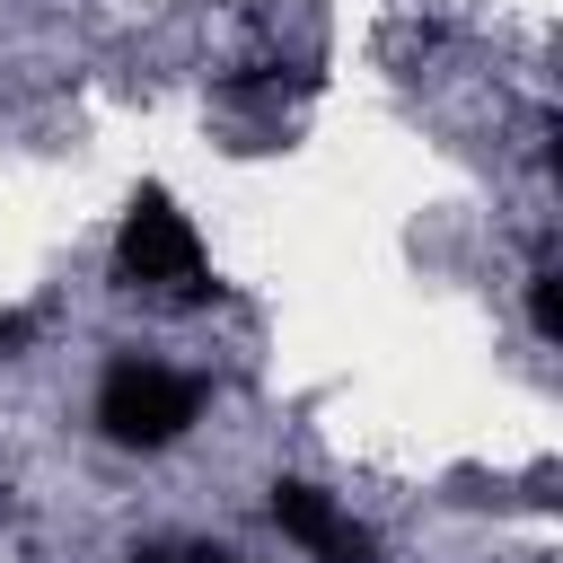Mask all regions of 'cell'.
<instances>
[{
	"mask_svg": "<svg viewBox=\"0 0 563 563\" xmlns=\"http://www.w3.org/2000/svg\"><path fill=\"white\" fill-rule=\"evenodd\" d=\"M114 282H123V290H158V299H202V290H211L202 238H194V220H185L158 185H150V194H132V211H123Z\"/></svg>",
	"mask_w": 563,
	"mask_h": 563,
	"instance_id": "cell-1",
	"label": "cell"
},
{
	"mask_svg": "<svg viewBox=\"0 0 563 563\" xmlns=\"http://www.w3.org/2000/svg\"><path fill=\"white\" fill-rule=\"evenodd\" d=\"M194 413H202V387L158 369V361H114L106 387H97V422H106L114 449H167Z\"/></svg>",
	"mask_w": 563,
	"mask_h": 563,
	"instance_id": "cell-2",
	"label": "cell"
},
{
	"mask_svg": "<svg viewBox=\"0 0 563 563\" xmlns=\"http://www.w3.org/2000/svg\"><path fill=\"white\" fill-rule=\"evenodd\" d=\"M273 519H282V537H299L317 563H378L369 528H361L352 510H334L317 484H299V475H282V484H273Z\"/></svg>",
	"mask_w": 563,
	"mask_h": 563,
	"instance_id": "cell-3",
	"label": "cell"
},
{
	"mask_svg": "<svg viewBox=\"0 0 563 563\" xmlns=\"http://www.w3.org/2000/svg\"><path fill=\"white\" fill-rule=\"evenodd\" d=\"M563 273H554V255L528 273V317H537V334H563V290H554Z\"/></svg>",
	"mask_w": 563,
	"mask_h": 563,
	"instance_id": "cell-4",
	"label": "cell"
},
{
	"mask_svg": "<svg viewBox=\"0 0 563 563\" xmlns=\"http://www.w3.org/2000/svg\"><path fill=\"white\" fill-rule=\"evenodd\" d=\"M132 563H238V554H202V545H158V554H132Z\"/></svg>",
	"mask_w": 563,
	"mask_h": 563,
	"instance_id": "cell-5",
	"label": "cell"
},
{
	"mask_svg": "<svg viewBox=\"0 0 563 563\" xmlns=\"http://www.w3.org/2000/svg\"><path fill=\"white\" fill-rule=\"evenodd\" d=\"M26 334H35V317H26V308H9V317H0V352H18Z\"/></svg>",
	"mask_w": 563,
	"mask_h": 563,
	"instance_id": "cell-6",
	"label": "cell"
}]
</instances>
